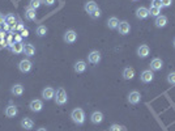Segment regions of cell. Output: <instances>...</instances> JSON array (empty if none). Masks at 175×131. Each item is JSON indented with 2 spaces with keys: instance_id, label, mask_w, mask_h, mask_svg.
Returning a JSON list of instances; mask_svg holds the SVG:
<instances>
[{
  "instance_id": "6da1fadb",
  "label": "cell",
  "mask_w": 175,
  "mask_h": 131,
  "mask_svg": "<svg viewBox=\"0 0 175 131\" xmlns=\"http://www.w3.org/2000/svg\"><path fill=\"white\" fill-rule=\"evenodd\" d=\"M71 118H72V121L76 124H83L85 122V113H84V110L80 109V108L72 110Z\"/></svg>"
},
{
  "instance_id": "7a4b0ae2",
  "label": "cell",
  "mask_w": 175,
  "mask_h": 131,
  "mask_svg": "<svg viewBox=\"0 0 175 131\" xmlns=\"http://www.w3.org/2000/svg\"><path fill=\"white\" fill-rule=\"evenodd\" d=\"M56 97H55V102L58 104V105H64L67 104L68 101V97H67V92L64 88H59L58 91H56Z\"/></svg>"
},
{
  "instance_id": "3957f363",
  "label": "cell",
  "mask_w": 175,
  "mask_h": 131,
  "mask_svg": "<svg viewBox=\"0 0 175 131\" xmlns=\"http://www.w3.org/2000/svg\"><path fill=\"white\" fill-rule=\"evenodd\" d=\"M18 70H20L21 72L26 73L29 72L30 70H32V62H30L29 59H24L20 62V64H18Z\"/></svg>"
},
{
  "instance_id": "277c9868",
  "label": "cell",
  "mask_w": 175,
  "mask_h": 131,
  "mask_svg": "<svg viewBox=\"0 0 175 131\" xmlns=\"http://www.w3.org/2000/svg\"><path fill=\"white\" fill-rule=\"evenodd\" d=\"M88 60L92 64H98L101 62V53L99 51H92L89 55H88Z\"/></svg>"
},
{
  "instance_id": "5b68a950",
  "label": "cell",
  "mask_w": 175,
  "mask_h": 131,
  "mask_svg": "<svg viewBox=\"0 0 175 131\" xmlns=\"http://www.w3.org/2000/svg\"><path fill=\"white\" fill-rule=\"evenodd\" d=\"M140 100H141V95H140V93L137 92V91L131 92L129 95H128V101H129V104H132V105L139 104Z\"/></svg>"
},
{
  "instance_id": "8992f818",
  "label": "cell",
  "mask_w": 175,
  "mask_h": 131,
  "mask_svg": "<svg viewBox=\"0 0 175 131\" xmlns=\"http://www.w3.org/2000/svg\"><path fill=\"white\" fill-rule=\"evenodd\" d=\"M29 108H30V110H32V111H35V113H38V111L42 110L43 104H42L41 100H33V101L29 104Z\"/></svg>"
},
{
  "instance_id": "52a82bcc",
  "label": "cell",
  "mask_w": 175,
  "mask_h": 131,
  "mask_svg": "<svg viewBox=\"0 0 175 131\" xmlns=\"http://www.w3.org/2000/svg\"><path fill=\"white\" fill-rule=\"evenodd\" d=\"M153 79H154V75H153L152 70H146L141 73V82L142 83H150V82H153Z\"/></svg>"
},
{
  "instance_id": "ba28073f",
  "label": "cell",
  "mask_w": 175,
  "mask_h": 131,
  "mask_svg": "<svg viewBox=\"0 0 175 131\" xmlns=\"http://www.w3.org/2000/svg\"><path fill=\"white\" fill-rule=\"evenodd\" d=\"M118 30H119V33L122 35H126V34L129 33L131 26H129V24L127 21H122V22H119V25H118Z\"/></svg>"
},
{
  "instance_id": "9c48e42d",
  "label": "cell",
  "mask_w": 175,
  "mask_h": 131,
  "mask_svg": "<svg viewBox=\"0 0 175 131\" xmlns=\"http://www.w3.org/2000/svg\"><path fill=\"white\" fill-rule=\"evenodd\" d=\"M148 16H149V9L148 8H145V7L137 8V11H136V17L137 18H140V20H145Z\"/></svg>"
},
{
  "instance_id": "30bf717a",
  "label": "cell",
  "mask_w": 175,
  "mask_h": 131,
  "mask_svg": "<svg viewBox=\"0 0 175 131\" xmlns=\"http://www.w3.org/2000/svg\"><path fill=\"white\" fill-rule=\"evenodd\" d=\"M76 40H77V34H76V32H73V30H68L64 34V41L67 43H73V42H76Z\"/></svg>"
},
{
  "instance_id": "8fae6325",
  "label": "cell",
  "mask_w": 175,
  "mask_h": 131,
  "mask_svg": "<svg viewBox=\"0 0 175 131\" xmlns=\"http://www.w3.org/2000/svg\"><path fill=\"white\" fill-rule=\"evenodd\" d=\"M42 97L45 98V100H51V98H54L55 97V91H54V88H50V87H47V88H45L42 91Z\"/></svg>"
},
{
  "instance_id": "7c38bea8",
  "label": "cell",
  "mask_w": 175,
  "mask_h": 131,
  "mask_svg": "<svg viewBox=\"0 0 175 131\" xmlns=\"http://www.w3.org/2000/svg\"><path fill=\"white\" fill-rule=\"evenodd\" d=\"M149 53H150V49H149V46L146 45H141L139 49H137V55H139L140 58H146Z\"/></svg>"
},
{
  "instance_id": "4fadbf2b",
  "label": "cell",
  "mask_w": 175,
  "mask_h": 131,
  "mask_svg": "<svg viewBox=\"0 0 175 131\" xmlns=\"http://www.w3.org/2000/svg\"><path fill=\"white\" fill-rule=\"evenodd\" d=\"M164 67V62H162L159 58H154L150 63V70L152 71H159L161 68Z\"/></svg>"
},
{
  "instance_id": "5bb4252c",
  "label": "cell",
  "mask_w": 175,
  "mask_h": 131,
  "mask_svg": "<svg viewBox=\"0 0 175 131\" xmlns=\"http://www.w3.org/2000/svg\"><path fill=\"white\" fill-rule=\"evenodd\" d=\"M33 126H34L33 119H30L29 117L22 118V121H21V127H22V129H25V130H32Z\"/></svg>"
},
{
  "instance_id": "9a60e30c",
  "label": "cell",
  "mask_w": 175,
  "mask_h": 131,
  "mask_svg": "<svg viewBox=\"0 0 175 131\" xmlns=\"http://www.w3.org/2000/svg\"><path fill=\"white\" fill-rule=\"evenodd\" d=\"M90 121L94 123V124L101 123V122L103 121V114L101 113V111H94V113L90 115Z\"/></svg>"
},
{
  "instance_id": "2e32d148",
  "label": "cell",
  "mask_w": 175,
  "mask_h": 131,
  "mask_svg": "<svg viewBox=\"0 0 175 131\" xmlns=\"http://www.w3.org/2000/svg\"><path fill=\"white\" fill-rule=\"evenodd\" d=\"M123 77L126 79V80H132L135 77V70L132 67H127V68H124V71H123Z\"/></svg>"
},
{
  "instance_id": "e0dca14e",
  "label": "cell",
  "mask_w": 175,
  "mask_h": 131,
  "mask_svg": "<svg viewBox=\"0 0 175 131\" xmlns=\"http://www.w3.org/2000/svg\"><path fill=\"white\" fill-rule=\"evenodd\" d=\"M11 50H12V53H15V54H21V53H24V43L15 42L13 45L11 46Z\"/></svg>"
},
{
  "instance_id": "ac0fdd59",
  "label": "cell",
  "mask_w": 175,
  "mask_h": 131,
  "mask_svg": "<svg viewBox=\"0 0 175 131\" xmlns=\"http://www.w3.org/2000/svg\"><path fill=\"white\" fill-rule=\"evenodd\" d=\"M74 72H77V73H81V72H84L86 70V63L84 60H79L74 63Z\"/></svg>"
},
{
  "instance_id": "d6986e66",
  "label": "cell",
  "mask_w": 175,
  "mask_h": 131,
  "mask_svg": "<svg viewBox=\"0 0 175 131\" xmlns=\"http://www.w3.org/2000/svg\"><path fill=\"white\" fill-rule=\"evenodd\" d=\"M155 26L157 28H165L166 24H167V17L166 16H158L155 17Z\"/></svg>"
},
{
  "instance_id": "ffe728a7",
  "label": "cell",
  "mask_w": 175,
  "mask_h": 131,
  "mask_svg": "<svg viewBox=\"0 0 175 131\" xmlns=\"http://www.w3.org/2000/svg\"><path fill=\"white\" fill-rule=\"evenodd\" d=\"M17 113H18V110H17V108L15 106V105H9V106H8L7 109H5V115L9 117V118L16 117Z\"/></svg>"
},
{
  "instance_id": "44dd1931",
  "label": "cell",
  "mask_w": 175,
  "mask_h": 131,
  "mask_svg": "<svg viewBox=\"0 0 175 131\" xmlns=\"http://www.w3.org/2000/svg\"><path fill=\"white\" fill-rule=\"evenodd\" d=\"M24 53L28 57H33L35 54V47L33 45H30V43H26V45H24Z\"/></svg>"
},
{
  "instance_id": "7402d4cb",
  "label": "cell",
  "mask_w": 175,
  "mask_h": 131,
  "mask_svg": "<svg viewBox=\"0 0 175 131\" xmlns=\"http://www.w3.org/2000/svg\"><path fill=\"white\" fill-rule=\"evenodd\" d=\"M25 17H26L28 20H30V21H34L35 18H37L35 9H33V8L28 7V8H26V11H25Z\"/></svg>"
},
{
  "instance_id": "603a6c76",
  "label": "cell",
  "mask_w": 175,
  "mask_h": 131,
  "mask_svg": "<svg viewBox=\"0 0 175 131\" xmlns=\"http://www.w3.org/2000/svg\"><path fill=\"white\" fill-rule=\"evenodd\" d=\"M11 92H12V95H15V96H21L24 93V87L21 84H15L12 87Z\"/></svg>"
},
{
  "instance_id": "cb8c5ba5",
  "label": "cell",
  "mask_w": 175,
  "mask_h": 131,
  "mask_svg": "<svg viewBox=\"0 0 175 131\" xmlns=\"http://www.w3.org/2000/svg\"><path fill=\"white\" fill-rule=\"evenodd\" d=\"M96 8H98V7H97V4H96L94 2H93V0H90V2H88V3L85 4V11H86L89 15H90Z\"/></svg>"
},
{
  "instance_id": "d4e9b609",
  "label": "cell",
  "mask_w": 175,
  "mask_h": 131,
  "mask_svg": "<svg viewBox=\"0 0 175 131\" xmlns=\"http://www.w3.org/2000/svg\"><path fill=\"white\" fill-rule=\"evenodd\" d=\"M107 25H109V28H110V29H118V25H119V20H118L116 17H111V18H109Z\"/></svg>"
},
{
  "instance_id": "484cf974",
  "label": "cell",
  "mask_w": 175,
  "mask_h": 131,
  "mask_svg": "<svg viewBox=\"0 0 175 131\" xmlns=\"http://www.w3.org/2000/svg\"><path fill=\"white\" fill-rule=\"evenodd\" d=\"M149 15L153 16V17L161 16V7H154V5H152L150 9H149Z\"/></svg>"
},
{
  "instance_id": "4316f807",
  "label": "cell",
  "mask_w": 175,
  "mask_h": 131,
  "mask_svg": "<svg viewBox=\"0 0 175 131\" xmlns=\"http://www.w3.org/2000/svg\"><path fill=\"white\" fill-rule=\"evenodd\" d=\"M4 22H7L8 25H16V17L13 16V15H7L4 17Z\"/></svg>"
},
{
  "instance_id": "83f0119b",
  "label": "cell",
  "mask_w": 175,
  "mask_h": 131,
  "mask_svg": "<svg viewBox=\"0 0 175 131\" xmlns=\"http://www.w3.org/2000/svg\"><path fill=\"white\" fill-rule=\"evenodd\" d=\"M46 33H47V28L45 26V25H39V26L37 28V34H38L39 37L46 35Z\"/></svg>"
},
{
  "instance_id": "f1b7e54d",
  "label": "cell",
  "mask_w": 175,
  "mask_h": 131,
  "mask_svg": "<svg viewBox=\"0 0 175 131\" xmlns=\"http://www.w3.org/2000/svg\"><path fill=\"white\" fill-rule=\"evenodd\" d=\"M41 4H42V0H30L29 7H30V8H33V9H37Z\"/></svg>"
},
{
  "instance_id": "f546056e",
  "label": "cell",
  "mask_w": 175,
  "mask_h": 131,
  "mask_svg": "<svg viewBox=\"0 0 175 131\" xmlns=\"http://www.w3.org/2000/svg\"><path fill=\"white\" fill-rule=\"evenodd\" d=\"M167 82H168V84L175 85V72H170L167 75Z\"/></svg>"
},
{
  "instance_id": "4dcf8cb0",
  "label": "cell",
  "mask_w": 175,
  "mask_h": 131,
  "mask_svg": "<svg viewBox=\"0 0 175 131\" xmlns=\"http://www.w3.org/2000/svg\"><path fill=\"white\" fill-rule=\"evenodd\" d=\"M90 16H92L93 18H98V17H101V9H99V8H96V9L90 13Z\"/></svg>"
},
{
  "instance_id": "1f68e13d",
  "label": "cell",
  "mask_w": 175,
  "mask_h": 131,
  "mask_svg": "<svg viewBox=\"0 0 175 131\" xmlns=\"http://www.w3.org/2000/svg\"><path fill=\"white\" fill-rule=\"evenodd\" d=\"M159 2H161V7L167 8V7H170V5H171L173 0H159Z\"/></svg>"
},
{
  "instance_id": "d6a6232c",
  "label": "cell",
  "mask_w": 175,
  "mask_h": 131,
  "mask_svg": "<svg viewBox=\"0 0 175 131\" xmlns=\"http://www.w3.org/2000/svg\"><path fill=\"white\" fill-rule=\"evenodd\" d=\"M123 130H124V127L119 126V124H112V126L109 129V131H123Z\"/></svg>"
},
{
  "instance_id": "836d02e7",
  "label": "cell",
  "mask_w": 175,
  "mask_h": 131,
  "mask_svg": "<svg viewBox=\"0 0 175 131\" xmlns=\"http://www.w3.org/2000/svg\"><path fill=\"white\" fill-rule=\"evenodd\" d=\"M43 3H45L46 5H52L54 3H55V0H42Z\"/></svg>"
},
{
  "instance_id": "e575fe53",
  "label": "cell",
  "mask_w": 175,
  "mask_h": 131,
  "mask_svg": "<svg viewBox=\"0 0 175 131\" xmlns=\"http://www.w3.org/2000/svg\"><path fill=\"white\" fill-rule=\"evenodd\" d=\"M21 35H22V37H28V35H29V32H28V29H24L22 32H21Z\"/></svg>"
},
{
  "instance_id": "d590c367",
  "label": "cell",
  "mask_w": 175,
  "mask_h": 131,
  "mask_svg": "<svg viewBox=\"0 0 175 131\" xmlns=\"http://www.w3.org/2000/svg\"><path fill=\"white\" fill-rule=\"evenodd\" d=\"M21 40H22V35L20 34V35H15V41L16 42H21Z\"/></svg>"
},
{
  "instance_id": "8d00e7d4",
  "label": "cell",
  "mask_w": 175,
  "mask_h": 131,
  "mask_svg": "<svg viewBox=\"0 0 175 131\" xmlns=\"http://www.w3.org/2000/svg\"><path fill=\"white\" fill-rule=\"evenodd\" d=\"M17 29H18V30H21V32H22V30L25 29V26H24L22 24H17Z\"/></svg>"
},
{
  "instance_id": "74e56055",
  "label": "cell",
  "mask_w": 175,
  "mask_h": 131,
  "mask_svg": "<svg viewBox=\"0 0 175 131\" xmlns=\"http://www.w3.org/2000/svg\"><path fill=\"white\" fill-rule=\"evenodd\" d=\"M11 29V25H8L7 22H4V30H9Z\"/></svg>"
},
{
  "instance_id": "f35d334b",
  "label": "cell",
  "mask_w": 175,
  "mask_h": 131,
  "mask_svg": "<svg viewBox=\"0 0 175 131\" xmlns=\"http://www.w3.org/2000/svg\"><path fill=\"white\" fill-rule=\"evenodd\" d=\"M2 22H4V16L0 13V24H2Z\"/></svg>"
},
{
  "instance_id": "ab89813d",
  "label": "cell",
  "mask_w": 175,
  "mask_h": 131,
  "mask_svg": "<svg viewBox=\"0 0 175 131\" xmlns=\"http://www.w3.org/2000/svg\"><path fill=\"white\" fill-rule=\"evenodd\" d=\"M37 131H47L45 127H41V129H38V130H37Z\"/></svg>"
},
{
  "instance_id": "60d3db41",
  "label": "cell",
  "mask_w": 175,
  "mask_h": 131,
  "mask_svg": "<svg viewBox=\"0 0 175 131\" xmlns=\"http://www.w3.org/2000/svg\"><path fill=\"white\" fill-rule=\"evenodd\" d=\"M174 47H175V40H174Z\"/></svg>"
},
{
  "instance_id": "b9f144b4",
  "label": "cell",
  "mask_w": 175,
  "mask_h": 131,
  "mask_svg": "<svg viewBox=\"0 0 175 131\" xmlns=\"http://www.w3.org/2000/svg\"><path fill=\"white\" fill-rule=\"evenodd\" d=\"M133 2H137V0H133Z\"/></svg>"
}]
</instances>
